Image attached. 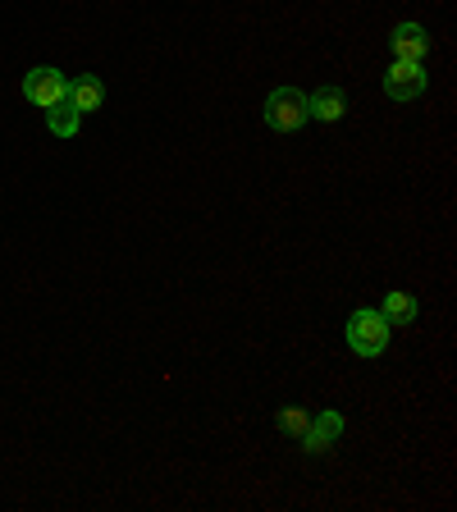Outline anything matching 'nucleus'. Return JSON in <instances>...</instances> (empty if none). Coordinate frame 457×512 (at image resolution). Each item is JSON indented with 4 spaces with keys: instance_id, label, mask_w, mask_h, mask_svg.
Masks as SVG:
<instances>
[{
    "instance_id": "obj_1",
    "label": "nucleus",
    "mask_w": 457,
    "mask_h": 512,
    "mask_svg": "<svg viewBox=\"0 0 457 512\" xmlns=\"http://www.w3.org/2000/svg\"><path fill=\"white\" fill-rule=\"evenodd\" d=\"M389 320L380 316V311L362 307V311H352L348 316V348L357 352V357H380L384 348H389Z\"/></svg>"
},
{
    "instance_id": "obj_2",
    "label": "nucleus",
    "mask_w": 457,
    "mask_h": 512,
    "mask_svg": "<svg viewBox=\"0 0 457 512\" xmlns=\"http://www.w3.org/2000/svg\"><path fill=\"white\" fill-rule=\"evenodd\" d=\"M307 119H311L307 92H298V87H275V92L266 96V124L275 128V133H298Z\"/></svg>"
},
{
    "instance_id": "obj_3",
    "label": "nucleus",
    "mask_w": 457,
    "mask_h": 512,
    "mask_svg": "<svg viewBox=\"0 0 457 512\" xmlns=\"http://www.w3.org/2000/svg\"><path fill=\"white\" fill-rule=\"evenodd\" d=\"M69 92V78L60 74V69H51V64H37V69H28L23 74V96H28L32 106H55L60 96Z\"/></svg>"
},
{
    "instance_id": "obj_4",
    "label": "nucleus",
    "mask_w": 457,
    "mask_h": 512,
    "mask_svg": "<svg viewBox=\"0 0 457 512\" xmlns=\"http://www.w3.org/2000/svg\"><path fill=\"white\" fill-rule=\"evenodd\" d=\"M421 92H426V64H416V60L389 64V74H384V96H394V101H416Z\"/></svg>"
},
{
    "instance_id": "obj_5",
    "label": "nucleus",
    "mask_w": 457,
    "mask_h": 512,
    "mask_svg": "<svg viewBox=\"0 0 457 512\" xmlns=\"http://www.w3.org/2000/svg\"><path fill=\"white\" fill-rule=\"evenodd\" d=\"M339 435H343V416L339 412H320V416H311L307 421V430H302V453H330L334 444H339Z\"/></svg>"
},
{
    "instance_id": "obj_6",
    "label": "nucleus",
    "mask_w": 457,
    "mask_h": 512,
    "mask_svg": "<svg viewBox=\"0 0 457 512\" xmlns=\"http://www.w3.org/2000/svg\"><path fill=\"white\" fill-rule=\"evenodd\" d=\"M389 51H394V60L426 64V55H430V32L421 28V23H398L394 37H389Z\"/></svg>"
},
{
    "instance_id": "obj_7",
    "label": "nucleus",
    "mask_w": 457,
    "mask_h": 512,
    "mask_svg": "<svg viewBox=\"0 0 457 512\" xmlns=\"http://www.w3.org/2000/svg\"><path fill=\"white\" fill-rule=\"evenodd\" d=\"M343 110H348V96H343V87H320V92L307 96V115L320 119V124H339Z\"/></svg>"
},
{
    "instance_id": "obj_8",
    "label": "nucleus",
    "mask_w": 457,
    "mask_h": 512,
    "mask_svg": "<svg viewBox=\"0 0 457 512\" xmlns=\"http://www.w3.org/2000/svg\"><path fill=\"white\" fill-rule=\"evenodd\" d=\"M69 101L78 106V115H87V110H101V101H106V87H101V78H92V74H78V78H69Z\"/></svg>"
},
{
    "instance_id": "obj_9",
    "label": "nucleus",
    "mask_w": 457,
    "mask_h": 512,
    "mask_svg": "<svg viewBox=\"0 0 457 512\" xmlns=\"http://www.w3.org/2000/svg\"><path fill=\"white\" fill-rule=\"evenodd\" d=\"M78 124H83V115H78V106L69 96H60L55 106H46V128H51L55 138H74Z\"/></svg>"
},
{
    "instance_id": "obj_10",
    "label": "nucleus",
    "mask_w": 457,
    "mask_h": 512,
    "mask_svg": "<svg viewBox=\"0 0 457 512\" xmlns=\"http://www.w3.org/2000/svg\"><path fill=\"white\" fill-rule=\"evenodd\" d=\"M416 311H421V307H416V298H412V293H398V288H394V293H384V307H380V316L389 320V325H412V320H416Z\"/></svg>"
},
{
    "instance_id": "obj_11",
    "label": "nucleus",
    "mask_w": 457,
    "mask_h": 512,
    "mask_svg": "<svg viewBox=\"0 0 457 512\" xmlns=\"http://www.w3.org/2000/svg\"><path fill=\"white\" fill-rule=\"evenodd\" d=\"M307 421H311V412H307V407H284V412L275 416V426L284 430L288 439H302V430H307Z\"/></svg>"
}]
</instances>
